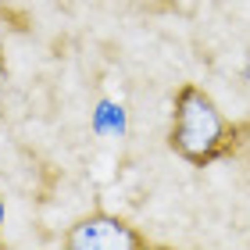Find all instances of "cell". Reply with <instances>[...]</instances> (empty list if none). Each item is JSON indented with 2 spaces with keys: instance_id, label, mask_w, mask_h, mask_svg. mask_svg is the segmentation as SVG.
Returning a JSON list of instances; mask_svg holds the SVG:
<instances>
[{
  "instance_id": "1",
  "label": "cell",
  "mask_w": 250,
  "mask_h": 250,
  "mask_svg": "<svg viewBox=\"0 0 250 250\" xmlns=\"http://www.w3.org/2000/svg\"><path fill=\"white\" fill-rule=\"evenodd\" d=\"M236 140V129L225 115L218 111V104L211 100V93H204L200 86L186 83L175 93L172 104V129H168V146L189 165H211L222 154H229V146Z\"/></svg>"
},
{
  "instance_id": "2",
  "label": "cell",
  "mask_w": 250,
  "mask_h": 250,
  "mask_svg": "<svg viewBox=\"0 0 250 250\" xmlns=\"http://www.w3.org/2000/svg\"><path fill=\"white\" fill-rule=\"evenodd\" d=\"M68 250H146V236L118 214H86L64 236Z\"/></svg>"
}]
</instances>
